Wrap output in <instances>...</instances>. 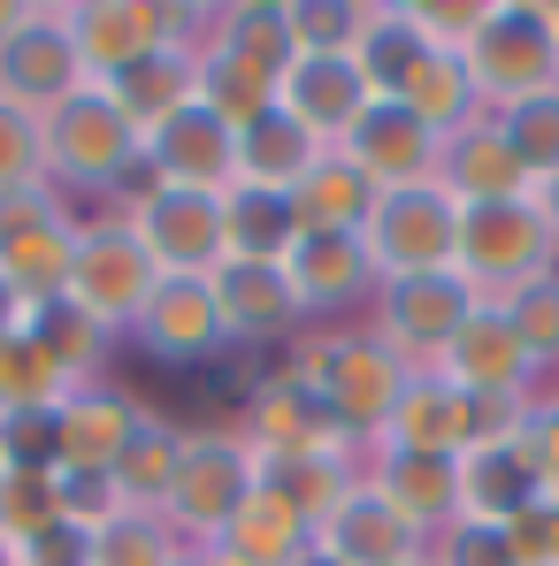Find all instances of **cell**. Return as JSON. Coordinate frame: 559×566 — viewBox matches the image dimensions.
Masks as SVG:
<instances>
[{
	"label": "cell",
	"mask_w": 559,
	"mask_h": 566,
	"mask_svg": "<svg viewBox=\"0 0 559 566\" xmlns=\"http://www.w3.org/2000/svg\"><path fill=\"white\" fill-rule=\"evenodd\" d=\"M277 376L307 382L330 406V421L361 452H375V437H383V421H391V406H398V390H406L414 368L375 337L369 322H338V329H299V345H291V360Z\"/></svg>",
	"instance_id": "6da1fadb"
},
{
	"label": "cell",
	"mask_w": 559,
	"mask_h": 566,
	"mask_svg": "<svg viewBox=\"0 0 559 566\" xmlns=\"http://www.w3.org/2000/svg\"><path fill=\"white\" fill-rule=\"evenodd\" d=\"M39 130H46V185L62 191V199H77V191L115 199V191L146 169V138L107 99V85H77L62 107L39 115Z\"/></svg>",
	"instance_id": "7a4b0ae2"
},
{
	"label": "cell",
	"mask_w": 559,
	"mask_h": 566,
	"mask_svg": "<svg viewBox=\"0 0 559 566\" xmlns=\"http://www.w3.org/2000/svg\"><path fill=\"white\" fill-rule=\"evenodd\" d=\"M467 85L483 115H506L521 99L552 93L559 85V8L545 0H490L483 31L467 39Z\"/></svg>",
	"instance_id": "3957f363"
},
{
	"label": "cell",
	"mask_w": 559,
	"mask_h": 566,
	"mask_svg": "<svg viewBox=\"0 0 559 566\" xmlns=\"http://www.w3.org/2000/svg\"><path fill=\"white\" fill-rule=\"evenodd\" d=\"M453 269L467 276L475 298H514L529 283L559 276V230L545 222L537 199L460 207V253H453Z\"/></svg>",
	"instance_id": "277c9868"
},
{
	"label": "cell",
	"mask_w": 559,
	"mask_h": 566,
	"mask_svg": "<svg viewBox=\"0 0 559 566\" xmlns=\"http://www.w3.org/2000/svg\"><path fill=\"white\" fill-rule=\"evenodd\" d=\"M154 253L131 238V222L107 207V214H77V253H70V283H62V298L77 306V314H93L107 337H131V322H138V306L154 298Z\"/></svg>",
	"instance_id": "5b68a950"
},
{
	"label": "cell",
	"mask_w": 559,
	"mask_h": 566,
	"mask_svg": "<svg viewBox=\"0 0 559 566\" xmlns=\"http://www.w3.org/2000/svg\"><path fill=\"white\" fill-rule=\"evenodd\" d=\"M261 490V452L238 437V429H185V460L169 482V505L162 521L185 536L191 552H207L222 536V521Z\"/></svg>",
	"instance_id": "8992f818"
},
{
	"label": "cell",
	"mask_w": 559,
	"mask_h": 566,
	"mask_svg": "<svg viewBox=\"0 0 559 566\" xmlns=\"http://www.w3.org/2000/svg\"><path fill=\"white\" fill-rule=\"evenodd\" d=\"M62 23H70V46H77L85 77L107 85L131 62H146L177 39H199L207 8H185V0H62Z\"/></svg>",
	"instance_id": "52a82bcc"
},
{
	"label": "cell",
	"mask_w": 559,
	"mask_h": 566,
	"mask_svg": "<svg viewBox=\"0 0 559 566\" xmlns=\"http://www.w3.org/2000/svg\"><path fill=\"white\" fill-rule=\"evenodd\" d=\"M483 298L467 291L460 269H429V276H383L369 298V322L375 337L406 360V368H437L445 360V345L467 329V314H475Z\"/></svg>",
	"instance_id": "ba28073f"
},
{
	"label": "cell",
	"mask_w": 559,
	"mask_h": 566,
	"mask_svg": "<svg viewBox=\"0 0 559 566\" xmlns=\"http://www.w3.org/2000/svg\"><path fill=\"white\" fill-rule=\"evenodd\" d=\"M514 421H521V413L467 398L445 368H414L375 444H383V452H422V460H460L467 444H483V437H498V429H514Z\"/></svg>",
	"instance_id": "9c48e42d"
},
{
	"label": "cell",
	"mask_w": 559,
	"mask_h": 566,
	"mask_svg": "<svg viewBox=\"0 0 559 566\" xmlns=\"http://www.w3.org/2000/svg\"><path fill=\"white\" fill-rule=\"evenodd\" d=\"M70 253H77V207L54 185L0 191V276L15 283L31 306L62 298L70 283Z\"/></svg>",
	"instance_id": "30bf717a"
},
{
	"label": "cell",
	"mask_w": 559,
	"mask_h": 566,
	"mask_svg": "<svg viewBox=\"0 0 559 566\" xmlns=\"http://www.w3.org/2000/svg\"><path fill=\"white\" fill-rule=\"evenodd\" d=\"M375 261V283L383 276H429V269H453L460 253V199L445 185H414V191H383L361 230Z\"/></svg>",
	"instance_id": "8fae6325"
},
{
	"label": "cell",
	"mask_w": 559,
	"mask_h": 566,
	"mask_svg": "<svg viewBox=\"0 0 559 566\" xmlns=\"http://www.w3.org/2000/svg\"><path fill=\"white\" fill-rule=\"evenodd\" d=\"M131 238L154 253L162 276H215L230 261L222 245V191H177V185H154L123 207Z\"/></svg>",
	"instance_id": "7c38bea8"
},
{
	"label": "cell",
	"mask_w": 559,
	"mask_h": 566,
	"mask_svg": "<svg viewBox=\"0 0 559 566\" xmlns=\"http://www.w3.org/2000/svg\"><path fill=\"white\" fill-rule=\"evenodd\" d=\"M437 368L460 382L467 398H483V406H506V413H521V406H529V398L552 382L545 368H537V353L521 345V329L506 322V306H490V298L467 314V329L453 337V345H445V360H437Z\"/></svg>",
	"instance_id": "4fadbf2b"
},
{
	"label": "cell",
	"mask_w": 559,
	"mask_h": 566,
	"mask_svg": "<svg viewBox=\"0 0 559 566\" xmlns=\"http://www.w3.org/2000/svg\"><path fill=\"white\" fill-rule=\"evenodd\" d=\"M238 437H246L261 460H369V452L330 421V406L291 376H261L246 390Z\"/></svg>",
	"instance_id": "5bb4252c"
},
{
	"label": "cell",
	"mask_w": 559,
	"mask_h": 566,
	"mask_svg": "<svg viewBox=\"0 0 559 566\" xmlns=\"http://www.w3.org/2000/svg\"><path fill=\"white\" fill-rule=\"evenodd\" d=\"M283 276H291V298H299L307 329L361 322L375 298V261L361 238H314V230H299V245L283 253Z\"/></svg>",
	"instance_id": "9a60e30c"
},
{
	"label": "cell",
	"mask_w": 559,
	"mask_h": 566,
	"mask_svg": "<svg viewBox=\"0 0 559 566\" xmlns=\"http://www.w3.org/2000/svg\"><path fill=\"white\" fill-rule=\"evenodd\" d=\"M338 154H345L375 191H414V185H437L445 130H429V123H422L414 107H398V99H369L361 123L338 138Z\"/></svg>",
	"instance_id": "2e32d148"
},
{
	"label": "cell",
	"mask_w": 559,
	"mask_h": 566,
	"mask_svg": "<svg viewBox=\"0 0 559 566\" xmlns=\"http://www.w3.org/2000/svg\"><path fill=\"white\" fill-rule=\"evenodd\" d=\"M77 85H93V77H85V62H77V46H70L62 0H31L23 31L0 46V99L46 115V107H62V99L77 93Z\"/></svg>",
	"instance_id": "e0dca14e"
},
{
	"label": "cell",
	"mask_w": 559,
	"mask_h": 566,
	"mask_svg": "<svg viewBox=\"0 0 559 566\" xmlns=\"http://www.w3.org/2000/svg\"><path fill=\"white\" fill-rule=\"evenodd\" d=\"M131 345H138L146 360H162V368H199V360H215V353L230 345V337H222L215 283L207 276H162L154 298L138 306V322H131Z\"/></svg>",
	"instance_id": "ac0fdd59"
},
{
	"label": "cell",
	"mask_w": 559,
	"mask_h": 566,
	"mask_svg": "<svg viewBox=\"0 0 559 566\" xmlns=\"http://www.w3.org/2000/svg\"><path fill=\"white\" fill-rule=\"evenodd\" d=\"M154 406L123 398L115 382H85L62 398L54 413V474H115V460L131 452V437L146 429Z\"/></svg>",
	"instance_id": "d6986e66"
},
{
	"label": "cell",
	"mask_w": 559,
	"mask_h": 566,
	"mask_svg": "<svg viewBox=\"0 0 559 566\" xmlns=\"http://www.w3.org/2000/svg\"><path fill=\"white\" fill-rule=\"evenodd\" d=\"M146 169H154V185L177 191H230L238 185V123H222L207 99H191L146 138Z\"/></svg>",
	"instance_id": "ffe728a7"
},
{
	"label": "cell",
	"mask_w": 559,
	"mask_h": 566,
	"mask_svg": "<svg viewBox=\"0 0 559 566\" xmlns=\"http://www.w3.org/2000/svg\"><path fill=\"white\" fill-rule=\"evenodd\" d=\"M314 544H322L338 566H406V559H429V536H422V528H414V521L375 490L369 474H361V482L345 490V505L314 528Z\"/></svg>",
	"instance_id": "44dd1931"
},
{
	"label": "cell",
	"mask_w": 559,
	"mask_h": 566,
	"mask_svg": "<svg viewBox=\"0 0 559 566\" xmlns=\"http://www.w3.org/2000/svg\"><path fill=\"white\" fill-rule=\"evenodd\" d=\"M369 99L375 93H369V77H361L353 54H291V70H283V85H277V107L314 146H338L361 123Z\"/></svg>",
	"instance_id": "7402d4cb"
},
{
	"label": "cell",
	"mask_w": 559,
	"mask_h": 566,
	"mask_svg": "<svg viewBox=\"0 0 559 566\" xmlns=\"http://www.w3.org/2000/svg\"><path fill=\"white\" fill-rule=\"evenodd\" d=\"M215 306H222V337L246 353V345H299L307 314L291 298V276L269 261H222L215 269Z\"/></svg>",
	"instance_id": "603a6c76"
},
{
	"label": "cell",
	"mask_w": 559,
	"mask_h": 566,
	"mask_svg": "<svg viewBox=\"0 0 559 566\" xmlns=\"http://www.w3.org/2000/svg\"><path fill=\"white\" fill-rule=\"evenodd\" d=\"M453 468H460V521H490V528H506V521H521L529 505H545V482H537V468H529V452H521L514 429L467 444Z\"/></svg>",
	"instance_id": "cb8c5ba5"
},
{
	"label": "cell",
	"mask_w": 559,
	"mask_h": 566,
	"mask_svg": "<svg viewBox=\"0 0 559 566\" xmlns=\"http://www.w3.org/2000/svg\"><path fill=\"white\" fill-rule=\"evenodd\" d=\"M437 185L453 191L460 207H490V199H529V169L514 161V146H506V130H498V115H475L460 123L453 138H445V154H437Z\"/></svg>",
	"instance_id": "d4e9b609"
},
{
	"label": "cell",
	"mask_w": 559,
	"mask_h": 566,
	"mask_svg": "<svg viewBox=\"0 0 559 566\" xmlns=\"http://www.w3.org/2000/svg\"><path fill=\"white\" fill-rule=\"evenodd\" d=\"M283 199H291V222H299V230H314V238H361L383 191H375L369 177L338 154V146H322V154H314V169L283 191Z\"/></svg>",
	"instance_id": "484cf974"
},
{
	"label": "cell",
	"mask_w": 559,
	"mask_h": 566,
	"mask_svg": "<svg viewBox=\"0 0 559 566\" xmlns=\"http://www.w3.org/2000/svg\"><path fill=\"white\" fill-rule=\"evenodd\" d=\"M107 99L138 123V138H154L177 107L199 99V39H177V46H162V54L131 62L123 77H107Z\"/></svg>",
	"instance_id": "4316f807"
},
{
	"label": "cell",
	"mask_w": 559,
	"mask_h": 566,
	"mask_svg": "<svg viewBox=\"0 0 559 566\" xmlns=\"http://www.w3.org/2000/svg\"><path fill=\"white\" fill-rule=\"evenodd\" d=\"M361 474H369L422 536H437V528L460 521V468H453V460H422V452H383V444H375Z\"/></svg>",
	"instance_id": "83f0119b"
},
{
	"label": "cell",
	"mask_w": 559,
	"mask_h": 566,
	"mask_svg": "<svg viewBox=\"0 0 559 566\" xmlns=\"http://www.w3.org/2000/svg\"><path fill=\"white\" fill-rule=\"evenodd\" d=\"M307 544H314V528L283 505L277 490H253V497L222 521V536H215L207 552H215V566H291Z\"/></svg>",
	"instance_id": "f1b7e54d"
},
{
	"label": "cell",
	"mask_w": 559,
	"mask_h": 566,
	"mask_svg": "<svg viewBox=\"0 0 559 566\" xmlns=\"http://www.w3.org/2000/svg\"><path fill=\"white\" fill-rule=\"evenodd\" d=\"M177 460H185V421L146 413V429L131 437V452L107 474L115 497H123V513H162V505H169V482H177Z\"/></svg>",
	"instance_id": "f546056e"
},
{
	"label": "cell",
	"mask_w": 559,
	"mask_h": 566,
	"mask_svg": "<svg viewBox=\"0 0 559 566\" xmlns=\"http://www.w3.org/2000/svg\"><path fill=\"white\" fill-rule=\"evenodd\" d=\"M207 39L222 46V54H238V62H253L261 77H277L291 70V15H283V0H230V8H207Z\"/></svg>",
	"instance_id": "4dcf8cb0"
},
{
	"label": "cell",
	"mask_w": 559,
	"mask_h": 566,
	"mask_svg": "<svg viewBox=\"0 0 559 566\" xmlns=\"http://www.w3.org/2000/svg\"><path fill=\"white\" fill-rule=\"evenodd\" d=\"M222 245L230 261H269L283 269V253L299 245V222H291V199L261 185H230L222 191Z\"/></svg>",
	"instance_id": "1f68e13d"
},
{
	"label": "cell",
	"mask_w": 559,
	"mask_h": 566,
	"mask_svg": "<svg viewBox=\"0 0 559 566\" xmlns=\"http://www.w3.org/2000/svg\"><path fill=\"white\" fill-rule=\"evenodd\" d=\"M77 382L70 368L31 337V322L15 329V337H0V421H23V413H62V398H70Z\"/></svg>",
	"instance_id": "d6a6232c"
},
{
	"label": "cell",
	"mask_w": 559,
	"mask_h": 566,
	"mask_svg": "<svg viewBox=\"0 0 559 566\" xmlns=\"http://www.w3.org/2000/svg\"><path fill=\"white\" fill-rule=\"evenodd\" d=\"M314 138L283 115V107H269V115H253L246 130H238V185H261V191H291L307 169H314Z\"/></svg>",
	"instance_id": "836d02e7"
},
{
	"label": "cell",
	"mask_w": 559,
	"mask_h": 566,
	"mask_svg": "<svg viewBox=\"0 0 559 566\" xmlns=\"http://www.w3.org/2000/svg\"><path fill=\"white\" fill-rule=\"evenodd\" d=\"M429 54V39L414 31V15H406V0H369V23H361V46H353V62H361V77H369L375 99H398L406 85V70Z\"/></svg>",
	"instance_id": "e575fe53"
},
{
	"label": "cell",
	"mask_w": 559,
	"mask_h": 566,
	"mask_svg": "<svg viewBox=\"0 0 559 566\" xmlns=\"http://www.w3.org/2000/svg\"><path fill=\"white\" fill-rule=\"evenodd\" d=\"M398 107H414L429 130H460V123H475L483 107H475V85H467V62L460 54H445V46H429L414 70H406V85H398Z\"/></svg>",
	"instance_id": "d590c367"
},
{
	"label": "cell",
	"mask_w": 559,
	"mask_h": 566,
	"mask_svg": "<svg viewBox=\"0 0 559 566\" xmlns=\"http://www.w3.org/2000/svg\"><path fill=\"white\" fill-rule=\"evenodd\" d=\"M361 468L369 460H261V490H277L307 528H322L345 505V490L361 482Z\"/></svg>",
	"instance_id": "8d00e7d4"
},
{
	"label": "cell",
	"mask_w": 559,
	"mask_h": 566,
	"mask_svg": "<svg viewBox=\"0 0 559 566\" xmlns=\"http://www.w3.org/2000/svg\"><path fill=\"white\" fill-rule=\"evenodd\" d=\"M31 337H39V345H46V353L70 368V382H77V390H85V382H100V360H107V345H115V337L100 329L93 314H77L70 298H46V306H31Z\"/></svg>",
	"instance_id": "74e56055"
},
{
	"label": "cell",
	"mask_w": 559,
	"mask_h": 566,
	"mask_svg": "<svg viewBox=\"0 0 559 566\" xmlns=\"http://www.w3.org/2000/svg\"><path fill=\"white\" fill-rule=\"evenodd\" d=\"M54 521H70L62 513V474L54 468H8L0 474V536L23 552L31 536H46Z\"/></svg>",
	"instance_id": "f35d334b"
},
{
	"label": "cell",
	"mask_w": 559,
	"mask_h": 566,
	"mask_svg": "<svg viewBox=\"0 0 559 566\" xmlns=\"http://www.w3.org/2000/svg\"><path fill=\"white\" fill-rule=\"evenodd\" d=\"M191 544L162 521V513H115L93 528V566H177Z\"/></svg>",
	"instance_id": "ab89813d"
},
{
	"label": "cell",
	"mask_w": 559,
	"mask_h": 566,
	"mask_svg": "<svg viewBox=\"0 0 559 566\" xmlns=\"http://www.w3.org/2000/svg\"><path fill=\"white\" fill-rule=\"evenodd\" d=\"M498 130H506V146H514V161L529 169V185L559 177V85L537 93V99H521V107H506Z\"/></svg>",
	"instance_id": "60d3db41"
},
{
	"label": "cell",
	"mask_w": 559,
	"mask_h": 566,
	"mask_svg": "<svg viewBox=\"0 0 559 566\" xmlns=\"http://www.w3.org/2000/svg\"><path fill=\"white\" fill-rule=\"evenodd\" d=\"M283 15H291L299 54H353L361 23H369V0H283Z\"/></svg>",
	"instance_id": "b9f144b4"
},
{
	"label": "cell",
	"mask_w": 559,
	"mask_h": 566,
	"mask_svg": "<svg viewBox=\"0 0 559 566\" xmlns=\"http://www.w3.org/2000/svg\"><path fill=\"white\" fill-rule=\"evenodd\" d=\"M490 306H506V322L521 329V345L537 353V368L559 382V276L529 283V291H514V298H490Z\"/></svg>",
	"instance_id": "7bdbcfd3"
},
{
	"label": "cell",
	"mask_w": 559,
	"mask_h": 566,
	"mask_svg": "<svg viewBox=\"0 0 559 566\" xmlns=\"http://www.w3.org/2000/svg\"><path fill=\"white\" fill-rule=\"evenodd\" d=\"M46 185V130L31 107L0 99V191H31Z\"/></svg>",
	"instance_id": "ee69618b"
},
{
	"label": "cell",
	"mask_w": 559,
	"mask_h": 566,
	"mask_svg": "<svg viewBox=\"0 0 559 566\" xmlns=\"http://www.w3.org/2000/svg\"><path fill=\"white\" fill-rule=\"evenodd\" d=\"M514 437H521L529 468H537V482H545V497H559V382H545V390L521 406Z\"/></svg>",
	"instance_id": "f6af8a7d"
},
{
	"label": "cell",
	"mask_w": 559,
	"mask_h": 566,
	"mask_svg": "<svg viewBox=\"0 0 559 566\" xmlns=\"http://www.w3.org/2000/svg\"><path fill=\"white\" fill-rule=\"evenodd\" d=\"M429 566H514V544L490 521H453L429 536Z\"/></svg>",
	"instance_id": "bcb514c9"
},
{
	"label": "cell",
	"mask_w": 559,
	"mask_h": 566,
	"mask_svg": "<svg viewBox=\"0 0 559 566\" xmlns=\"http://www.w3.org/2000/svg\"><path fill=\"white\" fill-rule=\"evenodd\" d=\"M483 8H490V0H406L414 31H422L429 46H445V54H467V39L483 31Z\"/></svg>",
	"instance_id": "7dc6e473"
},
{
	"label": "cell",
	"mask_w": 559,
	"mask_h": 566,
	"mask_svg": "<svg viewBox=\"0 0 559 566\" xmlns=\"http://www.w3.org/2000/svg\"><path fill=\"white\" fill-rule=\"evenodd\" d=\"M15 566H93V528H77V521H54L46 536H31Z\"/></svg>",
	"instance_id": "c3c4849f"
},
{
	"label": "cell",
	"mask_w": 559,
	"mask_h": 566,
	"mask_svg": "<svg viewBox=\"0 0 559 566\" xmlns=\"http://www.w3.org/2000/svg\"><path fill=\"white\" fill-rule=\"evenodd\" d=\"M23 322H31V298H23V291H15V283L0 276V337H15V329H23Z\"/></svg>",
	"instance_id": "681fc988"
},
{
	"label": "cell",
	"mask_w": 559,
	"mask_h": 566,
	"mask_svg": "<svg viewBox=\"0 0 559 566\" xmlns=\"http://www.w3.org/2000/svg\"><path fill=\"white\" fill-rule=\"evenodd\" d=\"M23 15H31V0H0V46L23 31Z\"/></svg>",
	"instance_id": "f907efd6"
},
{
	"label": "cell",
	"mask_w": 559,
	"mask_h": 566,
	"mask_svg": "<svg viewBox=\"0 0 559 566\" xmlns=\"http://www.w3.org/2000/svg\"><path fill=\"white\" fill-rule=\"evenodd\" d=\"M529 199H537V207H545V222H552V230H559V177H545V185L529 191Z\"/></svg>",
	"instance_id": "816d5d0a"
},
{
	"label": "cell",
	"mask_w": 559,
	"mask_h": 566,
	"mask_svg": "<svg viewBox=\"0 0 559 566\" xmlns=\"http://www.w3.org/2000/svg\"><path fill=\"white\" fill-rule=\"evenodd\" d=\"M291 566H338V559H330L322 544H307V552H299V559H291Z\"/></svg>",
	"instance_id": "f5cc1de1"
},
{
	"label": "cell",
	"mask_w": 559,
	"mask_h": 566,
	"mask_svg": "<svg viewBox=\"0 0 559 566\" xmlns=\"http://www.w3.org/2000/svg\"><path fill=\"white\" fill-rule=\"evenodd\" d=\"M177 566H215V552H185V559H177Z\"/></svg>",
	"instance_id": "db71d44e"
},
{
	"label": "cell",
	"mask_w": 559,
	"mask_h": 566,
	"mask_svg": "<svg viewBox=\"0 0 559 566\" xmlns=\"http://www.w3.org/2000/svg\"><path fill=\"white\" fill-rule=\"evenodd\" d=\"M0 566H15V544H8V536H0Z\"/></svg>",
	"instance_id": "11a10c76"
},
{
	"label": "cell",
	"mask_w": 559,
	"mask_h": 566,
	"mask_svg": "<svg viewBox=\"0 0 559 566\" xmlns=\"http://www.w3.org/2000/svg\"><path fill=\"white\" fill-rule=\"evenodd\" d=\"M0 474H8V452H0Z\"/></svg>",
	"instance_id": "9f6ffc18"
},
{
	"label": "cell",
	"mask_w": 559,
	"mask_h": 566,
	"mask_svg": "<svg viewBox=\"0 0 559 566\" xmlns=\"http://www.w3.org/2000/svg\"><path fill=\"white\" fill-rule=\"evenodd\" d=\"M406 566H429V559H406Z\"/></svg>",
	"instance_id": "6f0895ef"
}]
</instances>
